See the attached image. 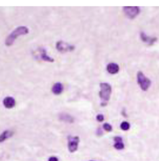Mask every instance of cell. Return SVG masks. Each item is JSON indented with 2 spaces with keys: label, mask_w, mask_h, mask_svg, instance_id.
<instances>
[{
  "label": "cell",
  "mask_w": 159,
  "mask_h": 161,
  "mask_svg": "<svg viewBox=\"0 0 159 161\" xmlns=\"http://www.w3.org/2000/svg\"><path fill=\"white\" fill-rule=\"evenodd\" d=\"M96 119H97V121H99V122H103L104 121V116L103 115H98L96 116Z\"/></svg>",
  "instance_id": "obj_17"
},
{
  "label": "cell",
  "mask_w": 159,
  "mask_h": 161,
  "mask_svg": "<svg viewBox=\"0 0 159 161\" xmlns=\"http://www.w3.org/2000/svg\"><path fill=\"white\" fill-rule=\"evenodd\" d=\"M90 161H93V160H90Z\"/></svg>",
  "instance_id": "obj_20"
},
{
  "label": "cell",
  "mask_w": 159,
  "mask_h": 161,
  "mask_svg": "<svg viewBox=\"0 0 159 161\" xmlns=\"http://www.w3.org/2000/svg\"><path fill=\"white\" fill-rule=\"evenodd\" d=\"M56 49L60 52L65 53V52L73 51L75 49V46L62 40H60L56 43Z\"/></svg>",
  "instance_id": "obj_5"
},
{
  "label": "cell",
  "mask_w": 159,
  "mask_h": 161,
  "mask_svg": "<svg viewBox=\"0 0 159 161\" xmlns=\"http://www.w3.org/2000/svg\"><path fill=\"white\" fill-rule=\"evenodd\" d=\"M100 91L99 93L100 97L102 100V106H105L110 98L111 94V87L108 83L100 84Z\"/></svg>",
  "instance_id": "obj_2"
},
{
  "label": "cell",
  "mask_w": 159,
  "mask_h": 161,
  "mask_svg": "<svg viewBox=\"0 0 159 161\" xmlns=\"http://www.w3.org/2000/svg\"><path fill=\"white\" fill-rule=\"evenodd\" d=\"M3 105L7 109H11L16 105V101L14 98L11 96H7L4 98L3 101Z\"/></svg>",
  "instance_id": "obj_8"
},
{
  "label": "cell",
  "mask_w": 159,
  "mask_h": 161,
  "mask_svg": "<svg viewBox=\"0 0 159 161\" xmlns=\"http://www.w3.org/2000/svg\"><path fill=\"white\" fill-rule=\"evenodd\" d=\"M59 118L60 121L65 122V123H73L75 121V119L72 116H71L70 115L68 114V113H60L59 116Z\"/></svg>",
  "instance_id": "obj_9"
},
{
  "label": "cell",
  "mask_w": 159,
  "mask_h": 161,
  "mask_svg": "<svg viewBox=\"0 0 159 161\" xmlns=\"http://www.w3.org/2000/svg\"><path fill=\"white\" fill-rule=\"evenodd\" d=\"M38 55H37V57L38 59H40L41 60H42L44 61L45 62H54V59L49 57V56L47 54V51L44 48H40L38 50V53H37Z\"/></svg>",
  "instance_id": "obj_7"
},
{
  "label": "cell",
  "mask_w": 159,
  "mask_h": 161,
  "mask_svg": "<svg viewBox=\"0 0 159 161\" xmlns=\"http://www.w3.org/2000/svg\"><path fill=\"white\" fill-rule=\"evenodd\" d=\"M123 10L126 16L131 19L135 18L140 12V9L137 6L124 7Z\"/></svg>",
  "instance_id": "obj_6"
},
{
  "label": "cell",
  "mask_w": 159,
  "mask_h": 161,
  "mask_svg": "<svg viewBox=\"0 0 159 161\" xmlns=\"http://www.w3.org/2000/svg\"><path fill=\"white\" fill-rule=\"evenodd\" d=\"M48 161H59V159L55 156H51V158H49Z\"/></svg>",
  "instance_id": "obj_19"
},
{
  "label": "cell",
  "mask_w": 159,
  "mask_h": 161,
  "mask_svg": "<svg viewBox=\"0 0 159 161\" xmlns=\"http://www.w3.org/2000/svg\"><path fill=\"white\" fill-rule=\"evenodd\" d=\"M107 71L111 74L117 73L119 70V67L115 63H111L107 66Z\"/></svg>",
  "instance_id": "obj_12"
},
{
  "label": "cell",
  "mask_w": 159,
  "mask_h": 161,
  "mask_svg": "<svg viewBox=\"0 0 159 161\" xmlns=\"http://www.w3.org/2000/svg\"><path fill=\"white\" fill-rule=\"evenodd\" d=\"M29 33V29L26 26H20L17 28L16 29L14 30V31L11 33V34L7 37L5 40V44L6 46H12L15 40L17 39V37L21 36L26 35Z\"/></svg>",
  "instance_id": "obj_1"
},
{
  "label": "cell",
  "mask_w": 159,
  "mask_h": 161,
  "mask_svg": "<svg viewBox=\"0 0 159 161\" xmlns=\"http://www.w3.org/2000/svg\"><path fill=\"white\" fill-rule=\"evenodd\" d=\"M103 127L105 131H108V132L111 131L112 129H113V128H112L111 125L108 124V123H104V124L103 126Z\"/></svg>",
  "instance_id": "obj_16"
},
{
  "label": "cell",
  "mask_w": 159,
  "mask_h": 161,
  "mask_svg": "<svg viewBox=\"0 0 159 161\" xmlns=\"http://www.w3.org/2000/svg\"><path fill=\"white\" fill-rule=\"evenodd\" d=\"M80 143V137L78 136L68 137V149L70 152H75L78 150Z\"/></svg>",
  "instance_id": "obj_4"
},
{
  "label": "cell",
  "mask_w": 159,
  "mask_h": 161,
  "mask_svg": "<svg viewBox=\"0 0 159 161\" xmlns=\"http://www.w3.org/2000/svg\"><path fill=\"white\" fill-rule=\"evenodd\" d=\"M115 141L116 142V143H119V142H123V139H122V137H119V136H117V137H115V139H114Z\"/></svg>",
  "instance_id": "obj_18"
},
{
  "label": "cell",
  "mask_w": 159,
  "mask_h": 161,
  "mask_svg": "<svg viewBox=\"0 0 159 161\" xmlns=\"http://www.w3.org/2000/svg\"><path fill=\"white\" fill-rule=\"evenodd\" d=\"M114 147L118 150H121L124 148V144L123 143V142H119V143H116L115 144Z\"/></svg>",
  "instance_id": "obj_15"
},
{
  "label": "cell",
  "mask_w": 159,
  "mask_h": 161,
  "mask_svg": "<svg viewBox=\"0 0 159 161\" xmlns=\"http://www.w3.org/2000/svg\"><path fill=\"white\" fill-rule=\"evenodd\" d=\"M141 37L142 40L144 41V42H146L149 44H152L153 43H154L157 40V38L156 37H149L148 36H147L144 33L142 32L141 34Z\"/></svg>",
  "instance_id": "obj_13"
},
{
  "label": "cell",
  "mask_w": 159,
  "mask_h": 161,
  "mask_svg": "<svg viewBox=\"0 0 159 161\" xmlns=\"http://www.w3.org/2000/svg\"><path fill=\"white\" fill-rule=\"evenodd\" d=\"M121 129L123 131H127L130 128V125L129 123L127 121H123L121 124Z\"/></svg>",
  "instance_id": "obj_14"
},
{
  "label": "cell",
  "mask_w": 159,
  "mask_h": 161,
  "mask_svg": "<svg viewBox=\"0 0 159 161\" xmlns=\"http://www.w3.org/2000/svg\"><path fill=\"white\" fill-rule=\"evenodd\" d=\"M14 133L12 131L10 130H5V131H3L1 134H0V143H3L6 139H9L11 137L13 136Z\"/></svg>",
  "instance_id": "obj_11"
},
{
  "label": "cell",
  "mask_w": 159,
  "mask_h": 161,
  "mask_svg": "<svg viewBox=\"0 0 159 161\" xmlns=\"http://www.w3.org/2000/svg\"><path fill=\"white\" fill-rule=\"evenodd\" d=\"M63 90V87L61 83L60 82H57V83H55L52 88V92L54 93V95H60L62 93Z\"/></svg>",
  "instance_id": "obj_10"
},
{
  "label": "cell",
  "mask_w": 159,
  "mask_h": 161,
  "mask_svg": "<svg viewBox=\"0 0 159 161\" xmlns=\"http://www.w3.org/2000/svg\"><path fill=\"white\" fill-rule=\"evenodd\" d=\"M137 82L141 89L144 91H147L150 85V80L149 78H147L142 72H139L137 73Z\"/></svg>",
  "instance_id": "obj_3"
}]
</instances>
